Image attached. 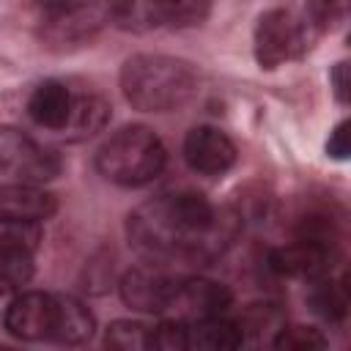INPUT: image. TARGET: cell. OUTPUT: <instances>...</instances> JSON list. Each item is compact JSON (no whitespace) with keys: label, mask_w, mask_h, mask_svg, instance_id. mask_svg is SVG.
<instances>
[{"label":"cell","mask_w":351,"mask_h":351,"mask_svg":"<svg viewBox=\"0 0 351 351\" xmlns=\"http://www.w3.org/2000/svg\"><path fill=\"white\" fill-rule=\"evenodd\" d=\"M241 219L230 208H217L200 192L159 195L137 206L126 219L132 247L148 261L211 263L239 236Z\"/></svg>","instance_id":"6da1fadb"},{"label":"cell","mask_w":351,"mask_h":351,"mask_svg":"<svg viewBox=\"0 0 351 351\" xmlns=\"http://www.w3.org/2000/svg\"><path fill=\"white\" fill-rule=\"evenodd\" d=\"M121 90L143 112H170L195 96L197 74L181 58L134 55L121 69Z\"/></svg>","instance_id":"7a4b0ae2"},{"label":"cell","mask_w":351,"mask_h":351,"mask_svg":"<svg viewBox=\"0 0 351 351\" xmlns=\"http://www.w3.org/2000/svg\"><path fill=\"white\" fill-rule=\"evenodd\" d=\"M167 162V151L148 126H123L96 151V170L121 186L154 181Z\"/></svg>","instance_id":"3957f363"},{"label":"cell","mask_w":351,"mask_h":351,"mask_svg":"<svg viewBox=\"0 0 351 351\" xmlns=\"http://www.w3.org/2000/svg\"><path fill=\"white\" fill-rule=\"evenodd\" d=\"M313 41L310 27L299 14L285 8L266 11L255 25V60L261 69H277L285 60L299 58Z\"/></svg>","instance_id":"277c9868"},{"label":"cell","mask_w":351,"mask_h":351,"mask_svg":"<svg viewBox=\"0 0 351 351\" xmlns=\"http://www.w3.org/2000/svg\"><path fill=\"white\" fill-rule=\"evenodd\" d=\"M211 0H107V14L126 30H151L159 25H195L206 16Z\"/></svg>","instance_id":"5b68a950"},{"label":"cell","mask_w":351,"mask_h":351,"mask_svg":"<svg viewBox=\"0 0 351 351\" xmlns=\"http://www.w3.org/2000/svg\"><path fill=\"white\" fill-rule=\"evenodd\" d=\"M0 167L16 181L41 184L58 176L60 162L49 148H41L33 137L16 129H0Z\"/></svg>","instance_id":"8992f818"},{"label":"cell","mask_w":351,"mask_h":351,"mask_svg":"<svg viewBox=\"0 0 351 351\" xmlns=\"http://www.w3.org/2000/svg\"><path fill=\"white\" fill-rule=\"evenodd\" d=\"M332 263H335L332 241L313 239V236H302L299 241L269 252L271 271L282 277H293V280H321L329 274Z\"/></svg>","instance_id":"52a82bcc"},{"label":"cell","mask_w":351,"mask_h":351,"mask_svg":"<svg viewBox=\"0 0 351 351\" xmlns=\"http://www.w3.org/2000/svg\"><path fill=\"white\" fill-rule=\"evenodd\" d=\"M233 302V293L214 280L206 277H189V280H178L170 307L176 313L178 321H197V318H211V315H222Z\"/></svg>","instance_id":"ba28073f"},{"label":"cell","mask_w":351,"mask_h":351,"mask_svg":"<svg viewBox=\"0 0 351 351\" xmlns=\"http://www.w3.org/2000/svg\"><path fill=\"white\" fill-rule=\"evenodd\" d=\"M5 329L19 340H52L55 329V293L27 291L5 310Z\"/></svg>","instance_id":"9c48e42d"},{"label":"cell","mask_w":351,"mask_h":351,"mask_svg":"<svg viewBox=\"0 0 351 351\" xmlns=\"http://www.w3.org/2000/svg\"><path fill=\"white\" fill-rule=\"evenodd\" d=\"M184 159L195 173L219 176L236 162V145L214 126H195L184 140Z\"/></svg>","instance_id":"30bf717a"},{"label":"cell","mask_w":351,"mask_h":351,"mask_svg":"<svg viewBox=\"0 0 351 351\" xmlns=\"http://www.w3.org/2000/svg\"><path fill=\"white\" fill-rule=\"evenodd\" d=\"M173 277L156 269H129L121 277V299L140 313H167L173 291H176Z\"/></svg>","instance_id":"8fae6325"},{"label":"cell","mask_w":351,"mask_h":351,"mask_svg":"<svg viewBox=\"0 0 351 351\" xmlns=\"http://www.w3.org/2000/svg\"><path fill=\"white\" fill-rule=\"evenodd\" d=\"M58 208L55 195L38 189L36 184H3L0 186V214L14 217V219H27V222H41L49 219Z\"/></svg>","instance_id":"7c38bea8"},{"label":"cell","mask_w":351,"mask_h":351,"mask_svg":"<svg viewBox=\"0 0 351 351\" xmlns=\"http://www.w3.org/2000/svg\"><path fill=\"white\" fill-rule=\"evenodd\" d=\"M71 104H74V96L69 93V88L58 80H47L33 90L27 101V112L44 129H66Z\"/></svg>","instance_id":"4fadbf2b"},{"label":"cell","mask_w":351,"mask_h":351,"mask_svg":"<svg viewBox=\"0 0 351 351\" xmlns=\"http://www.w3.org/2000/svg\"><path fill=\"white\" fill-rule=\"evenodd\" d=\"M93 329H96V321L80 299L55 293V329H52L55 343L80 346L93 337Z\"/></svg>","instance_id":"5bb4252c"},{"label":"cell","mask_w":351,"mask_h":351,"mask_svg":"<svg viewBox=\"0 0 351 351\" xmlns=\"http://www.w3.org/2000/svg\"><path fill=\"white\" fill-rule=\"evenodd\" d=\"M244 343V332L239 324L225 321L219 315L186 321V348L197 351H230Z\"/></svg>","instance_id":"9a60e30c"},{"label":"cell","mask_w":351,"mask_h":351,"mask_svg":"<svg viewBox=\"0 0 351 351\" xmlns=\"http://www.w3.org/2000/svg\"><path fill=\"white\" fill-rule=\"evenodd\" d=\"M310 307L318 313L324 321H340L348 310V293L343 282L335 280H321L310 291Z\"/></svg>","instance_id":"2e32d148"},{"label":"cell","mask_w":351,"mask_h":351,"mask_svg":"<svg viewBox=\"0 0 351 351\" xmlns=\"http://www.w3.org/2000/svg\"><path fill=\"white\" fill-rule=\"evenodd\" d=\"M107 121V104L96 96H80L71 104V115L66 129L74 132V137H88L93 132H99Z\"/></svg>","instance_id":"e0dca14e"},{"label":"cell","mask_w":351,"mask_h":351,"mask_svg":"<svg viewBox=\"0 0 351 351\" xmlns=\"http://www.w3.org/2000/svg\"><path fill=\"white\" fill-rule=\"evenodd\" d=\"M154 326L143 321H115L107 329V346L118 351H151Z\"/></svg>","instance_id":"ac0fdd59"},{"label":"cell","mask_w":351,"mask_h":351,"mask_svg":"<svg viewBox=\"0 0 351 351\" xmlns=\"http://www.w3.org/2000/svg\"><path fill=\"white\" fill-rule=\"evenodd\" d=\"M41 241V230L38 222H27V219H14V217H3L0 214V252L3 250H36Z\"/></svg>","instance_id":"d6986e66"},{"label":"cell","mask_w":351,"mask_h":351,"mask_svg":"<svg viewBox=\"0 0 351 351\" xmlns=\"http://www.w3.org/2000/svg\"><path fill=\"white\" fill-rule=\"evenodd\" d=\"M348 11V0H304V11L299 14L302 22L310 27V33H321L340 22Z\"/></svg>","instance_id":"ffe728a7"},{"label":"cell","mask_w":351,"mask_h":351,"mask_svg":"<svg viewBox=\"0 0 351 351\" xmlns=\"http://www.w3.org/2000/svg\"><path fill=\"white\" fill-rule=\"evenodd\" d=\"M33 274V252L30 250H3L0 252V285L5 291L19 288Z\"/></svg>","instance_id":"44dd1931"},{"label":"cell","mask_w":351,"mask_h":351,"mask_svg":"<svg viewBox=\"0 0 351 351\" xmlns=\"http://www.w3.org/2000/svg\"><path fill=\"white\" fill-rule=\"evenodd\" d=\"M324 346L326 337L313 326H282L280 335L274 337V348H285V351H310Z\"/></svg>","instance_id":"7402d4cb"},{"label":"cell","mask_w":351,"mask_h":351,"mask_svg":"<svg viewBox=\"0 0 351 351\" xmlns=\"http://www.w3.org/2000/svg\"><path fill=\"white\" fill-rule=\"evenodd\" d=\"M326 154L335 156V159H346L351 154V140H348V121L337 123L335 132L329 134V143H326Z\"/></svg>","instance_id":"603a6c76"},{"label":"cell","mask_w":351,"mask_h":351,"mask_svg":"<svg viewBox=\"0 0 351 351\" xmlns=\"http://www.w3.org/2000/svg\"><path fill=\"white\" fill-rule=\"evenodd\" d=\"M36 3H38V8H41L49 19H58V16L71 14V11H77V8L88 5V3H93V0H36Z\"/></svg>","instance_id":"cb8c5ba5"},{"label":"cell","mask_w":351,"mask_h":351,"mask_svg":"<svg viewBox=\"0 0 351 351\" xmlns=\"http://www.w3.org/2000/svg\"><path fill=\"white\" fill-rule=\"evenodd\" d=\"M332 85H335V96L346 104L348 101V88H351V77H348V63H337L332 69Z\"/></svg>","instance_id":"d4e9b609"},{"label":"cell","mask_w":351,"mask_h":351,"mask_svg":"<svg viewBox=\"0 0 351 351\" xmlns=\"http://www.w3.org/2000/svg\"><path fill=\"white\" fill-rule=\"evenodd\" d=\"M3 293H5V288H3V285H0V296H3Z\"/></svg>","instance_id":"484cf974"}]
</instances>
